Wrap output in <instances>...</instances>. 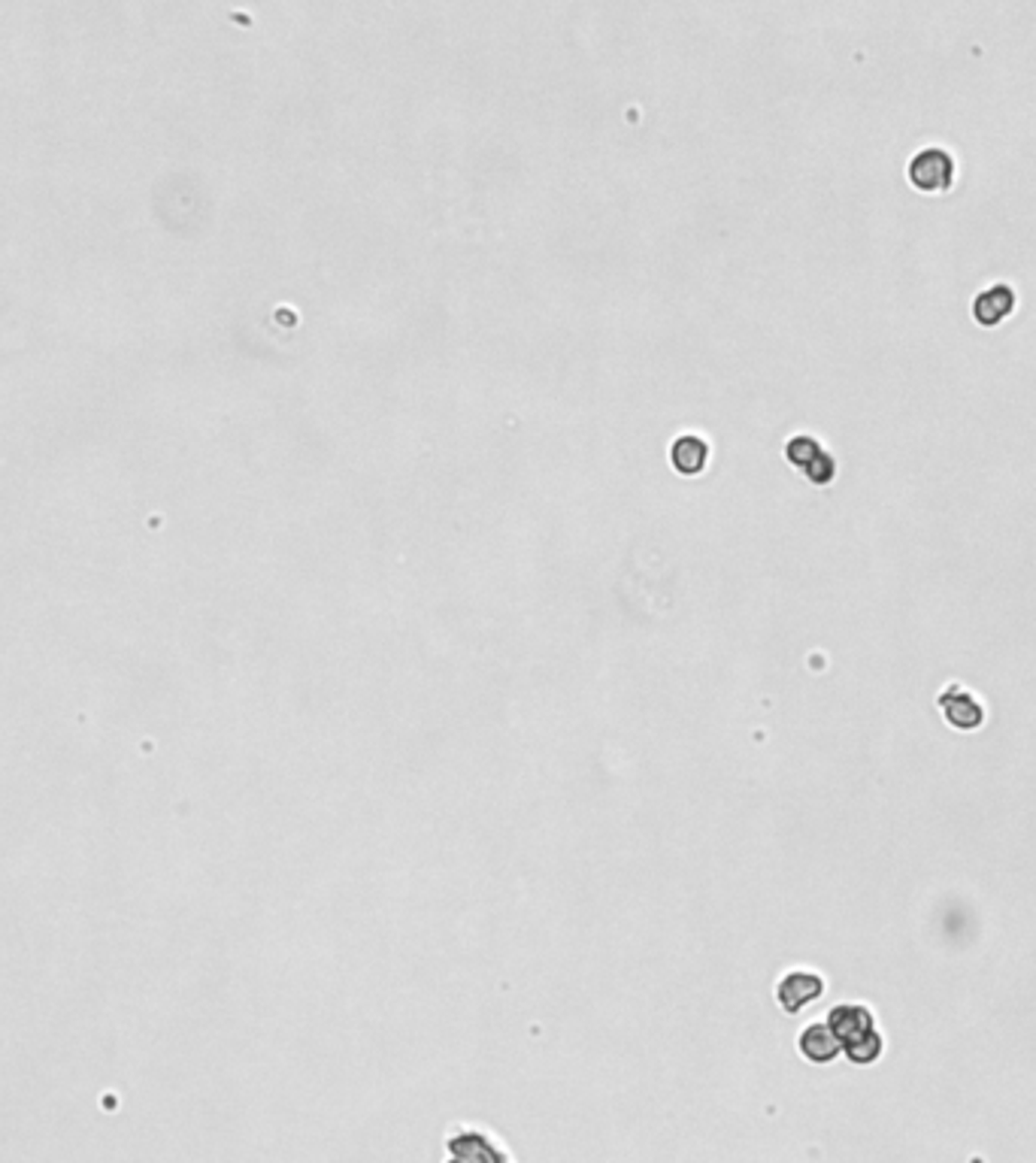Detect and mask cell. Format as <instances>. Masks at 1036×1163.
Here are the masks:
<instances>
[{"instance_id":"277c9868","label":"cell","mask_w":1036,"mask_h":1163,"mask_svg":"<svg viewBox=\"0 0 1036 1163\" xmlns=\"http://www.w3.org/2000/svg\"><path fill=\"white\" fill-rule=\"evenodd\" d=\"M788 460L794 467H800L816 485H831L834 473H837V463L834 457L825 451V445L812 436H794L788 442Z\"/></svg>"},{"instance_id":"6da1fadb","label":"cell","mask_w":1036,"mask_h":1163,"mask_svg":"<svg viewBox=\"0 0 1036 1163\" xmlns=\"http://www.w3.org/2000/svg\"><path fill=\"white\" fill-rule=\"evenodd\" d=\"M825 1024L834 1033L837 1045L846 1048V1057L852 1063H873L879 1057L882 1042H879V1033L873 1027V1018L864 1010H858V1006L834 1010Z\"/></svg>"},{"instance_id":"3957f363","label":"cell","mask_w":1036,"mask_h":1163,"mask_svg":"<svg viewBox=\"0 0 1036 1163\" xmlns=\"http://www.w3.org/2000/svg\"><path fill=\"white\" fill-rule=\"evenodd\" d=\"M951 179H954V161H951V154L939 145L921 148L909 161V182L924 194L948 191Z\"/></svg>"},{"instance_id":"ba28073f","label":"cell","mask_w":1036,"mask_h":1163,"mask_svg":"<svg viewBox=\"0 0 1036 1163\" xmlns=\"http://www.w3.org/2000/svg\"><path fill=\"white\" fill-rule=\"evenodd\" d=\"M800 1051H803L809 1060L828 1063V1060L837 1057L840 1045H837L834 1033L828 1030V1024H812V1027H806L803 1036H800Z\"/></svg>"},{"instance_id":"52a82bcc","label":"cell","mask_w":1036,"mask_h":1163,"mask_svg":"<svg viewBox=\"0 0 1036 1163\" xmlns=\"http://www.w3.org/2000/svg\"><path fill=\"white\" fill-rule=\"evenodd\" d=\"M822 991H825V982L819 976L800 970V973H791V976H785L779 982V1003L785 1006L788 1013H797L803 1003L816 1000Z\"/></svg>"},{"instance_id":"5b68a950","label":"cell","mask_w":1036,"mask_h":1163,"mask_svg":"<svg viewBox=\"0 0 1036 1163\" xmlns=\"http://www.w3.org/2000/svg\"><path fill=\"white\" fill-rule=\"evenodd\" d=\"M939 710L948 719V725H954L957 730H973L985 719L982 707L976 704V697L960 691V688H948L945 694H939Z\"/></svg>"},{"instance_id":"7a4b0ae2","label":"cell","mask_w":1036,"mask_h":1163,"mask_svg":"<svg viewBox=\"0 0 1036 1163\" xmlns=\"http://www.w3.org/2000/svg\"><path fill=\"white\" fill-rule=\"evenodd\" d=\"M446 1163H512L506 1148L485 1130L458 1127L446 1136Z\"/></svg>"},{"instance_id":"8992f818","label":"cell","mask_w":1036,"mask_h":1163,"mask_svg":"<svg viewBox=\"0 0 1036 1163\" xmlns=\"http://www.w3.org/2000/svg\"><path fill=\"white\" fill-rule=\"evenodd\" d=\"M1012 309H1015V291L1009 285H991L979 291V297L973 300V319L985 328H994L1009 319Z\"/></svg>"}]
</instances>
